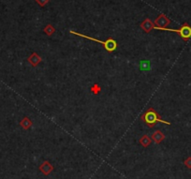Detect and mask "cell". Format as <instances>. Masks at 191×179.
<instances>
[{"label": "cell", "instance_id": "ba28073f", "mask_svg": "<svg viewBox=\"0 0 191 179\" xmlns=\"http://www.w3.org/2000/svg\"><path fill=\"white\" fill-rule=\"evenodd\" d=\"M151 139H152V141H153L154 143H160L165 139V135H164L160 130H156V131H155V132L152 134Z\"/></svg>", "mask_w": 191, "mask_h": 179}, {"label": "cell", "instance_id": "8992f818", "mask_svg": "<svg viewBox=\"0 0 191 179\" xmlns=\"http://www.w3.org/2000/svg\"><path fill=\"white\" fill-rule=\"evenodd\" d=\"M155 24L150 20V19H145L142 23H141V29L144 31V32H146V33H149V32H151L153 29H155Z\"/></svg>", "mask_w": 191, "mask_h": 179}, {"label": "cell", "instance_id": "5bb4252c", "mask_svg": "<svg viewBox=\"0 0 191 179\" xmlns=\"http://www.w3.org/2000/svg\"><path fill=\"white\" fill-rule=\"evenodd\" d=\"M35 1L41 6V7H44L45 5H47L49 3L50 0H35Z\"/></svg>", "mask_w": 191, "mask_h": 179}, {"label": "cell", "instance_id": "3957f363", "mask_svg": "<svg viewBox=\"0 0 191 179\" xmlns=\"http://www.w3.org/2000/svg\"><path fill=\"white\" fill-rule=\"evenodd\" d=\"M155 30H166V31H171V32H177L180 34V36L183 38L184 41H187L190 37H191V27L187 25V24H184L180 29L176 30V29H168V28H159V27H155Z\"/></svg>", "mask_w": 191, "mask_h": 179}, {"label": "cell", "instance_id": "6da1fadb", "mask_svg": "<svg viewBox=\"0 0 191 179\" xmlns=\"http://www.w3.org/2000/svg\"><path fill=\"white\" fill-rule=\"evenodd\" d=\"M141 120L144 121V123L149 127V128H153L156 123L160 122V123H164V124H167V125H170V122L166 121V120H163L161 118V116L155 112V110L151 107L149 108L141 116Z\"/></svg>", "mask_w": 191, "mask_h": 179}, {"label": "cell", "instance_id": "8fae6325", "mask_svg": "<svg viewBox=\"0 0 191 179\" xmlns=\"http://www.w3.org/2000/svg\"><path fill=\"white\" fill-rule=\"evenodd\" d=\"M152 143V139L150 137H148L147 135H143L141 139H140V143L143 146V147H148Z\"/></svg>", "mask_w": 191, "mask_h": 179}, {"label": "cell", "instance_id": "9c48e42d", "mask_svg": "<svg viewBox=\"0 0 191 179\" xmlns=\"http://www.w3.org/2000/svg\"><path fill=\"white\" fill-rule=\"evenodd\" d=\"M139 69L142 71H149L151 70V62L149 60H141L139 64Z\"/></svg>", "mask_w": 191, "mask_h": 179}, {"label": "cell", "instance_id": "9a60e30c", "mask_svg": "<svg viewBox=\"0 0 191 179\" xmlns=\"http://www.w3.org/2000/svg\"><path fill=\"white\" fill-rule=\"evenodd\" d=\"M184 164L187 167V168H189V169H191V157H187L185 160H184Z\"/></svg>", "mask_w": 191, "mask_h": 179}, {"label": "cell", "instance_id": "277c9868", "mask_svg": "<svg viewBox=\"0 0 191 179\" xmlns=\"http://www.w3.org/2000/svg\"><path fill=\"white\" fill-rule=\"evenodd\" d=\"M155 26L156 27H159V28H166L170 24V21L167 18L166 15L164 14H160L156 19L155 21L154 22Z\"/></svg>", "mask_w": 191, "mask_h": 179}, {"label": "cell", "instance_id": "30bf717a", "mask_svg": "<svg viewBox=\"0 0 191 179\" xmlns=\"http://www.w3.org/2000/svg\"><path fill=\"white\" fill-rule=\"evenodd\" d=\"M33 123H32V120L28 117H24L21 122H20V126L24 128V129H28L32 127Z\"/></svg>", "mask_w": 191, "mask_h": 179}, {"label": "cell", "instance_id": "52a82bcc", "mask_svg": "<svg viewBox=\"0 0 191 179\" xmlns=\"http://www.w3.org/2000/svg\"><path fill=\"white\" fill-rule=\"evenodd\" d=\"M27 61L31 64L32 67H37L41 62V57L37 54V53H33L28 58Z\"/></svg>", "mask_w": 191, "mask_h": 179}, {"label": "cell", "instance_id": "7c38bea8", "mask_svg": "<svg viewBox=\"0 0 191 179\" xmlns=\"http://www.w3.org/2000/svg\"><path fill=\"white\" fill-rule=\"evenodd\" d=\"M44 33L47 35V36H52L55 32V28L52 26V25H47L44 29H43Z\"/></svg>", "mask_w": 191, "mask_h": 179}, {"label": "cell", "instance_id": "4fadbf2b", "mask_svg": "<svg viewBox=\"0 0 191 179\" xmlns=\"http://www.w3.org/2000/svg\"><path fill=\"white\" fill-rule=\"evenodd\" d=\"M90 90L92 91V93L93 94H95V95H98V94H99L100 93V91H101V87L98 85V84H95L91 88H90Z\"/></svg>", "mask_w": 191, "mask_h": 179}, {"label": "cell", "instance_id": "5b68a950", "mask_svg": "<svg viewBox=\"0 0 191 179\" xmlns=\"http://www.w3.org/2000/svg\"><path fill=\"white\" fill-rule=\"evenodd\" d=\"M39 169L41 172L43 173V175H49L54 171V166L49 161H44L40 165Z\"/></svg>", "mask_w": 191, "mask_h": 179}, {"label": "cell", "instance_id": "7a4b0ae2", "mask_svg": "<svg viewBox=\"0 0 191 179\" xmlns=\"http://www.w3.org/2000/svg\"><path fill=\"white\" fill-rule=\"evenodd\" d=\"M70 33L73 34V35H76V36H79V37H82V38H85V39H87V40H90V41H97V42H98V43H101V44H103L105 50H106L107 52H110V53L115 51L116 48H117V43H116V41H115L113 39H111V38L108 39V40L105 41H101L96 40V39H94V38H91V37H88V36H85V35H83V34H80V33H77V32H74V31H70Z\"/></svg>", "mask_w": 191, "mask_h": 179}]
</instances>
